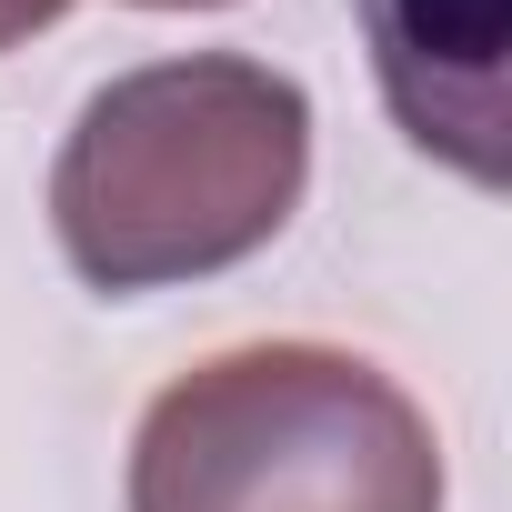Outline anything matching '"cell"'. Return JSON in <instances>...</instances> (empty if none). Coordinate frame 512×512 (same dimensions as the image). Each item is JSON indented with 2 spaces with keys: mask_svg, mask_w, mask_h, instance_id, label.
I'll return each instance as SVG.
<instances>
[{
  "mask_svg": "<svg viewBox=\"0 0 512 512\" xmlns=\"http://www.w3.org/2000/svg\"><path fill=\"white\" fill-rule=\"evenodd\" d=\"M362 41H372L382 101L412 131V151H432L462 181L502 191V171H512V131H502V0H362Z\"/></svg>",
  "mask_w": 512,
  "mask_h": 512,
  "instance_id": "obj_3",
  "label": "cell"
},
{
  "mask_svg": "<svg viewBox=\"0 0 512 512\" xmlns=\"http://www.w3.org/2000/svg\"><path fill=\"white\" fill-rule=\"evenodd\" d=\"M71 11V0H0V51H11V41H31V31H51Z\"/></svg>",
  "mask_w": 512,
  "mask_h": 512,
  "instance_id": "obj_4",
  "label": "cell"
},
{
  "mask_svg": "<svg viewBox=\"0 0 512 512\" xmlns=\"http://www.w3.org/2000/svg\"><path fill=\"white\" fill-rule=\"evenodd\" d=\"M131 512H442V442L392 372L251 342L141 412Z\"/></svg>",
  "mask_w": 512,
  "mask_h": 512,
  "instance_id": "obj_2",
  "label": "cell"
},
{
  "mask_svg": "<svg viewBox=\"0 0 512 512\" xmlns=\"http://www.w3.org/2000/svg\"><path fill=\"white\" fill-rule=\"evenodd\" d=\"M312 181V101L272 61L191 51L81 101L51 231L91 292H161L251 262Z\"/></svg>",
  "mask_w": 512,
  "mask_h": 512,
  "instance_id": "obj_1",
  "label": "cell"
},
{
  "mask_svg": "<svg viewBox=\"0 0 512 512\" xmlns=\"http://www.w3.org/2000/svg\"><path fill=\"white\" fill-rule=\"evenodd\" d=\"M151 11H191V0H151Z\"/></svg>",
  "mask_w": 512,
  "mask_h": 512,
  "instance_id": "obj_5",
  "label": "cell"
}]
</instances>
